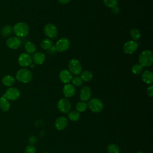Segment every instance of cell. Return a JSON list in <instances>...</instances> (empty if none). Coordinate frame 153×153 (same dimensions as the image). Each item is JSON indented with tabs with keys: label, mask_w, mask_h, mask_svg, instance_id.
<instances>
[{
	"label": "cell",
	"mask_w": 153,
	"mask_h": 153,
	"mask_svg": "<svg viewBox=\"0 0 153 153\" xmlns=\"http://www.w3.org/2000/svg\"><path fill=\"white\" fill-rule=\"evenodd\" d=\"M13 32L16 36L23 38L28 35L29 32V27L26 23L19 22L14 25Z\"/></svg>",
	"instance_id": "cell-1"
},
{
	"label": "cell",
	"mask_w": 153,
	"mask_h": 153,
	"mask_svg": "<svg viewBox=\"0 0 153 153\" xmlns=\"http://www.w3.org/2000/svg\"><path fill=\"white\" fill-rule=\"evenodd\" d=\"M33 75L31 71L26 68L19 69L16 74V79L22 83H28L32 81Z\"/></svg>",
	"instance_id": "cell-2"
},
{
	"label": "cell",
	"mask_w": 153,
	"mask_h": 153,
	"mask_svg": "<svg viewBox=\"0 0 153 153\" xmlns=\"http://www.w3.org/2000/svg\"><path fill=\"white\" fill-rule=\"evenodd\" d=\"M139 64L143 67L150 66L153 63V54L150 50L142 51L139 57Z\"/></svg>",
	"instance_id": "cell-3"
},
{
	"label": "cell",
	"mask_w": 153,
	"mask_h": 153,
	"mask_svg": "<svg viewBox=\"0 0 153 153\" xmlns=\"http://www.w3.org/2000/svg\"><path fill=\"white\" fill-rule=\"evenodd\" d=\"M87 107L94 113H99L103 109V102L97 98L91 99L87 103Z\"/></svg>",
	"instance_id": "cell-4"
},
{
	"label": "cell",
	"mask_w": 153,
	"mask_h": 153,
	"mask_svg": "<svg viewBox=\"0 0 153 153\" xmlns=\"http://www.w3.org/2000/svg\"><path fill=\"white\" fill-rule=\"evenodd\" d=\"M69 72L74 75H79L81 72L82 66L79 61L76 59H71L68 63Z\"/></svg>",
	"instance_id": "cell-5"
},
{
	"label": "cell",
	"mask_w": 153,
	"mask_h": 153,
	"mask_svg": "<svg viewBox=\"0 0 153 153\" xmlns=\"http://www.w3.org/2000/svg\"><path fill=\"white\" fill-rule=\"evenodd\" d=\"M8 100H16L20 96V90L16 87H10L6 90L3 95Z\"/></svg>",
	"instance_id": "cell-6"
},
{
	"label": "cell",
	"mask_w": 153,
	"mask_h": 153,
	"mask_svg": "<svg viewBox=\"0 0 153 153\" xmlns=\"http://www.w3.org/2000/svg\"><path fill=\"white\" fill-rule=\"evenodd\" d=\"M71 108V102L66 98H62L57 102V108L62 113L66 114L68 112L70 111Z\"/></svg>",
	"instance_id": "cell-7"
},
{
	"label": "cell",
	"mask_w": 153,
	"mask_h": 153,
	"mask_svg": "<svg viewBox=\"0 0 153 153\" xmlns=\"http://www.w3.org/2000/svg\"><path fill=\"white\" fill-rule=\"evenodd\" d=\"M70 46V42L66 38H62L59 39L56 43L55 47L57 51L64 52L66 51Z\"/></svg>",
	"instance_id": "cell-8"
},
{
	"label": "cell",
	"mask_w": 153,
	"mask_h": 153,
	"mask_svg": "<svg viewBox=\"0 0 153 153\" xmlns=\"http://www.w3.org/2000/svg\"><path fill=\"white\" fill-rule=\"evenodd\" d=\"M32 62L30 55L27 53H23L18 57V63L20 66L26 68L31 65Z\"/></svg>",
	"instance_id": "cell-9"
},
{
	"label": "cell",
	"mask_w": 153,
	"mask_h": 153,
	"mask_svg": "<svg viewBox=\"0 0 153 153\" xmlns=\"http://www.w3.org/2000/svg\"><path fill=\"white\" fill-rule=\"evenodd\" d=\"M44 34L50 38H55L57 35V29L55 25L51 23L47 24L44 27Z\"/></svg>",
	"instance_id": "cell-10"
},
{
	"label": "cell",
	"mask_w": 153,
	"mask_h": 153,
	"mask_svg": "<svg viewBox=\"0 0 153 153\" xmlns=\"http://www.w3.org/2000/svg\"><path fill=\"white\" fill-rule=\"evenodd\" d=\"M22 41L20 38L17 36H10L6 41L7 46L11 49H17L20 47Z\"/></svg>",
	"instance_id": "cell-11"
},
{
	"label": "cell",
	"mask_w": 153,
	"mask_h": 153,
	"mask_svg": "<svg viewBox=\"0 0 153 153\" xmlns=\"http://www.w3.org/2000/svg\"><path fill=\"white\" fill-rule=\"evenodd\" d=\"M138 44L134 41H128L123 45V51L127 54L133 53L137 48Z\"/></svg>",
	"instance_id": "cell-12"
},
{
	"label": "cell",
	"mask_w": 153,
	"mask_h": 153,
	"mask_svg": "<svg viewBox=\"0 0 153 153\" xmlns=\"http://www.w3.org/2000/svg\"><path fill=\"white\" fill-rule=\"evenodd\" d=\"M91 91L89 87L84 86L81 88L79 92V98L82 102L88 101L91 98Z\"/></svg>",
	"instance_id": "cell-13"
},
{
	"label": "cell",
	"mask_w": 153,
	"mask_h": 153,
	"mask_svg": "<svg viewBox=\"0 0 153 153\" xmlns=\"http://www.w3.org/2000/svg\"><path fill=\"white\" fill-rule=\"evenodd\" d=\"M68 125V120L65 117H60L56 119L54 123V127L57 130H64Z\"/></svg>",
	"instance_id": "cell-14"
},
{
	"label": "cell",
	"mask_w": 153,
	"mask_h": 153,
	"mask_svg": "<svg viewBox=\"0 0 153 153\" xmlns=\"http://www.w3.org/2000/svg\"><path fill=\"white\" fill-rule=\"evenodd\" d=\"M59 79L63 83L68 84L72 79L71 73L67 69H63L59 74Z\"/></svg>",
	"instance_id": "cell-15"
},
{
	"label": "cell",
	"mask_w": 153,
	"mask_h": 153,
	"mask_svg": "<svg viewBox=\"0 0 153 153\" xmlns=\"http://www.w3.org/2000/svg\"><path fill=\"white\" fill-rule=\"evenodd\" d=\"M63 93L64 96L67 97H72L75 93V87L71 84H66L63 88Z\"/></svg>",
	"instance_id": "cell-16"
},
{
	"label": "cell",
	"mask_w": 153,
	"mask_h": 153,
	"mask_svg": "<svg viewBox=\"0 0 153 153\" xmlns=\"http://www.w3.org/2000/svg\"><path fill=\"white\" fill-rule=\"evenodd\" d=\"M141 78L142 80L147 84H151L153 82V74L151 71H144L142 74Z\"/></svg>",
	"instance_id": "cell-17"
},
{
	"label": "cell",
	"mask_w": 153,
	"mask_h": 153,
	"mask_svg": "<svg viewBox=\"0 0 153 153\" xmlns=\"http://www.w3.org/2000/svg\"><path fill=\"white\" fill-rule=\"evenodd\" d=\"M45 59V57L44 53L41 52H38L35 53L33 55V57L32 58V61L33 63L36 65H41L43 63Z\"/></svg>",
	"instance_id": "cell-18"
},
{
	"label": "cell",
	"mask_w": 153,
	"mask_h": 153,
	"mask_svg": "<svg viewBox=\"0 0 153 153\" xmlns=\"http://www.w3.org/2000/svg\"><path fill=\"white\" fill-rule=\"evenodd\" d=\"M0 109L4 112H7L10 109V103L4 96L0 97Z\"/></svg>",
	"instance_id": "cell-19"
},
{
	"label": "cell",
	"mask_w": 153,
	"mask_h": 153,
	"mask_svg": "<svg viewBox=\"0 0 153 153\" xmlns=\"http://www.w3.org/2000/svg\"><path fill=\"white\" fill-rule=\"evenodd\" d=\"M15 82H16V78L10 75H5L2 79V84L4 85L7 87H11L13 85Z\"/></svg>",
	"instance_id": "cell-20"
},
{
	"label": "cell",
	"mask_w": 153,
	"mask_h": 153,
	"mask_svg": "<svg viewBox=\"0 0 153 153\" xmlns=\"http://www.w3.org/2000/svg\"><path fill=\"white\" fill-rule=\"evenodd\" d=\"M13 32V28L10 25H5L3 26L0 31L1 35L4 37L9 36Z\"/></svg>",
	"instance_id": "cell-21"
},
{
	"label": "cell",
	"mask_w": 153,
	"mask_h": 153,
	"mask_svg": "<svg viewBox=\"0 0 153 153\" xmlns=\"http://www.w3.org/2000/svg\"><path fill=\"white\" fill-rule=\"evenodd\" d=\"M25 49L27 53L32 54L36 51V46L32 42L28 41L25 44Z\"/></svg>",
	"instance_id": "cell-22"
},
{
	"label": "cell",
	"mask_w": 153,
	"mask_h": 153,
	"mask_svg": "<svg viewBox=\"0 0 153 153\" xmlns=\"http://www.w3.org/2000/svg\"><path fill=\"white\" fill-rule=\"evenodd\" d=\"M93 75L91 72L89 71H84L81 73V78L82 81L85 82H89L92 80Z\"/></svg>",
	"instance_id": "cell-23"
},
{
	"label": "cell",
	"mask_w": 153,
	"mask_h": 153,
	"mask_svg": "<svg viewBox=\"0 0 153 153\" xmlns=\"http://www.w3.org/2000/svg\"><path fill=\"white\" fill-rule=\"evenodd\" d=\"M68 118L72 121H76L80 118V114L76 110L70 111L68 114Z\"/></svg>",
	"instance_id": "cell-24"
},
{
	"label": "cell",
	"mask_w": 153,
	"mask_h": 153,
	"mask_svg": "<svg viewBox=\"0 0 153 153\" xmlns=\"http://www.w3.org/2000/svg\"><path fill=\"white\" fill-rule=\"evenodd\" d=\"M41 47L44 50H49L53 45V42L50 39L45 38L41 42Z\"/></svg>",
	"instance_id": "cell-25"
},
{
	"label": "cell",
	"mask_w": 153,
	"mask_h": 153,
	"mask_svg": "<svg viewBox=\"0 0 153 153\" xmlns=\"http://www.w3.org/2000/svg\"><path fill=\"white\" fill-rule=\"evenodd\" d=\"M87 108V103L85 102H79L76 105V111L79 112H83Z\"/></svg>",
	"instance_id": "cell-26"
},
{
	"label": "cell",
	"mask_w": 153,
	"mask_h": 153,
	"mask_svg": "<svg viewBox=\"0 0 153 153\" xmlns=\"http://www.w3.org/2000/svg\"><path fill=\"white\" fill-rule=\"evenodd\" d=\"M107 151H108V153H120V152L119 147L114 143H111L108 145Z\"/></svg>",
	"instance_id": "cell-27"
},
{
	"label": "cell",
	"mask_w": 153,
	"mask_h": 153,
	"mask_svg": "<svg viewBox=\"0 0 153 153\" xmlns=\"http://www.w3.org/2000/svg\"><path fill=\"white\" fill-rule=\"evenodd\" d=\"M130 36L135 41L139 39L140 37V33L139 30L136 28H133L130 30Z\"/></svg>",
	"instance_id": "cell-28"
},
{
	"label": "cell",
	"mask_w": 153,
	"mask_h": 153,
	"mask_svg": "<svg viewBox=\"0 0 153 153\" xmlns=\"http://www.w3.org/2000/svg\"><path fill=\"white\" fill-rule=\"evenodd\" d=\"M103 4L104 5L111 8H114L117 7V5L118 4V1L117 0H103Z\"/></svg>",
	"instance_id": "cell-29"
},
{
	"label": "cell",
	"mask_w": 153,
	"mask_h": 153,
	"mask_svg": "<svg viewBox=\"0 0 153 153\" xmlns=\"http://www.w3.org/2000/svg\"><path fill=\"white\" fill-rule=\"evenodd\" d=\"M142 71H143V66H142L139 63L134 65L131 68V71L133 74L134 75L140 74L142 72Z\"/></svg>",
	"instance_id": "cell-30"
},
{
	"label": "cell",
	"mask_w": 153,
	"mask_h": 153,
	"mask_svg": "<svg viewBox=\"0 0 153 153\" xmlns=\"http://www.w3.org/2000/svg\"><path fill=\"white\" fill-rule=\"evenodd\" d=\"M82 80L81 78V77L79 76H75L74 78H72V84L77 87H79L82 84Z\"/></svg>",
	"instance_id": "cell-31"
},
{
	"label": "cell",
	"mask_w": 153,
	"mask_h": 153,
	"mask_svg": "<svg viewBox=\"0 0 153 153\" xmlns=\"http://www.w3.org/2000/svg\"><path fill=\"white\" fill-rule=\"evenodd\" d=\"M25 153H36L35 147L32 145H28L25 149Z\"/></svg>",
	"instance_id": "cell-32"
},
{
	"label": "cell",
	"mask_w": 153,
	"mask_h": 153,
	"mask_svg": "<svg viewBox=\"0 0 153 153\" xmlns=\"http://www.w3.org/2000/svg\"><path fill=\"white\" fill-rule=\"evenodd\" d=\"M29 143H30V145H33L37 141V138L36 136H31L29 137V139H28Z\"/></svg>",
	"instance_id": "cell-33"
},
{
	"label": "cell",
	"mask_w": 153,
	"mask_h": 153,
	"mask_svg": "<svg viewBox=\"0 0 153 153\" xmlns=\"http://www.w3.org/2000/svg\"><path fill=\"white\" fill-rule=\"evenodd\" d=\"M146 93L149 96L152 97L153 96V86L152 85H151L147 88Z\"/></svg>",
	"instance_id": "cell-34"
},
{
	"label": "cell",
	"mask_w": 153,
	"mask_h": 153,
	"mask_svg": "<svg viewBox=\"0 0 153 153\" xmlns=\"http://www.w3.org/2000/svg\"><path fill=\"white\" fill-rule=\"evenodd\" d=\"M56 51H57V50H56V49L55 46L52 45L51 47L49 49V52H50V53H51V54H54Z\"/></svg>",
	"instance_id": "cell-35"
},
{
	"label": "cell",
	"mask_w": 153,
	"mask_h": 153,
	"mask_svg": "<svg viewBox=\"0 0 153 153\" xmlns=\"http://www.w3.org/2000/svg\"><path fill=\"white\" fill-rule=\"evenodd\" d=\"M71 0H58V1L62 4H66L69 3Z\"/></svg>",
	"instance_id": "cell-36"
},
{
	"label": "cell",
	"mask_w": 153,
	"mask_h": 153,
	"mask_svg": "<svg viewBox=\"0 0 153 153\" xmlns=\"http://www.w3.org/2000/svg\"><path fill=\"white\" fill-rule=\"evenodd\" d=\"M136 153H143V152H142V151H138Z\"/></svg>",
	"instance_id": "cell-37"
},
{
	"label": "cell",
	"mask_w": 153,
	"mask_h": 153,
	"mask_svg": "<svg viewBox=\"0 0 153 153\" xmlns=\"http://www.w3.org/2000/svg\"><path fill=\"white\" fill-rule=\"evenodd\" d=\"M44 153H50V152H44Z\"/></svg>",
	"instance_id": "cell-38"
},
{
	"label": "cell",
	"mask_w": 153,
	"mask_h": 153,
	"mask_svg": "<svg viewBox=\"0 0 153 153\" xmlns=\"http://www.w3.org/2000/svg\"><path fill=\"white\" fill-rule=\"evenodd\" d=\"M30 66H31V67H34V65H31Z\"/></svg>",
	"instance_id": "cell-39"
}]
</instances>
